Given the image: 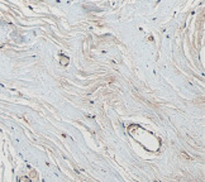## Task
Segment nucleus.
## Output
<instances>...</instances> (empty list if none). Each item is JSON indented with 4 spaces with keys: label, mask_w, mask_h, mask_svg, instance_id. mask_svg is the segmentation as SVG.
I'll list each match as a JSON object with an SVG mask.
<instances>
[{
    "label": "nucleus",
    "mask_w": 205,
    "mask_h": 182,
    "mask_svg": "<svg viewBox=\"0 0 205 182\" xmlns=\"http://www.w3.org/2000/svg\"><path fill=\"white\" fill-rule=\"evenodd\" d=\"M19 182H32L28 177H20L19 178Z\"/></svg>",
    "instance_id": "1"
},
{
    "label": "nucleus",
    "mask_w": 205,
    "mask_h": 182,
    "mask_svg": "<svg viewBox=\"0 0 205 182\" xmlns=\"http://www.w3.org/2000/svg\"><path fill=\"white\" fill-rule=\"evenodd\" d=\"M61 63H62V65H67V63H68V58L62 57V62H61Z\"/></svg>",
    "instance_id": "2"
}]
</instances>
